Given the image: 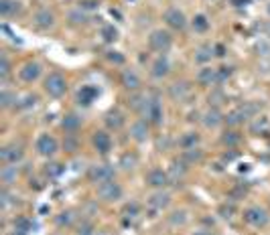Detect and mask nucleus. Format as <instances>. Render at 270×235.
Returning a JSON list of instances; mask_svg holds the SVG:
<instances>
[{"instance_id": "obj_1", "label": "nucleus", "mask_w": 270, "mask_h": 235, "mask_svg": "<svg viewBox=\"0 0 270 235\" xmlns=\"http://www.w3.org/2000/svg\"><path fill=\"white\" fill-rule=\"evenodd\" d=\"M262 110V104H256V102H244L242 106H238L234 108L228 116H226V124L230 128H238V126H242L246 122H250L252 118H256Z\"/></svg>"}, {"instance_id": "obj_2", "label": "nucleus", "mask_w": 270, "mask_h": 235, "mask_svg": "<svg viewBox=\"0 0 270 235\" xmlns=\"http://www.w3.org/2000/svg\"><path fill=\"white\" fill-rule=\"evenodd\" d=\"M140 118H144V120L151 124V126H155V128L163 126V122H165L163 102H161L157 96H148L146 102H144V108H142V112H140Z\"/></svg>"}, {"instance_id": "obj_3", "label": "nucleus", "mask_w": 270, "mask_h": 235, "mask_svg": "<svg viewBox=\"0 0 270 235\" xmlns=\"http://www.w3.org/2000/svg\"><path fill=\"white\" fill-rule=\"evenodd\" d=\"M43 92L51 100H61L67 94V79H65V75L59 73V71H51L43 79Z\"/></svg>"}, {"instance_id": "obj_4", "label": "nucleus", "mask_w": 270, "mask_h": 235, "mask_svg": "<svg viewBox=\"0 0 270 235\" xmlns=\"http://www.w3.org/2000/svg\"><path fill=\"white\" fill-rule=\"evenodd\" d=\"M242 219L246 225H250L254 229H264L270 223V213L264 207H260V205H250V207H246L242 211Z\"/></svg>"}, {"instance_id": "obj_5", "label": "nucleus", "mask_w": 270, "mask_h": 235, "mask_svg": "<svg viewBox=\"0 0 270 235\" xmlns=\"http://www.w3.org/2000/svg\"><path fill=\"white\" fill-rule=\"evenodd\" d=\"M96 197H98L102 203H118L120 199L124 197V187L120 185L116 179L106 181V183L98 185V189H96Z\"/></svg>"}, {"instance_id": "obj_6", "label": "nucleus", "mask_w": 270, "mask_h": 235, "mask_svg": "<svg viewBox=\"0 0 270 235\" xmlns=\"http://www.w3.org/2000/svg\"><path fill=\"white\" fill-rule=\"evenodd\" d=\"M148 47H151L155 53L165 55L173 47V35H171V31H167V28H157V31H153L151 35H148Z\"/></svg>"}, {"instance_id": "obj_7", "label": "nucleus", "mask_w": 270, "mask_h": 235, "mask_svg": "<svg viewBox=\"0 0 270 235\" xmlns=\"http://www.w3.org/2000/svg\"><path fill=\"white\" fill-rule=\"evenodd\" d=\"M24 158V144L12 140L10 144H4L0 148V162L2 164H18Z\"/></svg>"}, {"instance_id": "obj_8", "label": "nucleus", "mask_w": 270, "mask_h": 235, "mask_svg": "<svg viewBox=\"0 0 270 235\" xmlns=\"http://www.w3.org/2000/svg\"><path fill=\"white\" fill-rule=\"evenodd\" d=\"M35 150H37V154L43 156V158H53V156L59 152V142H57L55 136L43 132V134H39V138H37V142H35Z\"/></svg>"}, {"instance_id": "obj_9", "label": "nucleus", "mask_w": 270, "mask_h": 235, "mask_svg": "<svg viewBox=\"0 0 270 235\" xmlns=\"http://www.w3.org/2000/svg\"><path fill=\"white\" fill-rule=\"evenodd\" d=\"M191 96H193V85L185 79L175 81V83L169 85V98L175 104H185L187 100H191Z\"/></svg>"}, {"instance_id": "obj_10", "label": "nucleus", "mask_w": 270, "mask_h": 235, "mask_svg": "<svg viewBox=\"0 0 270 235\" xmlns=\"http://www.w3.org/2000/svg\"><path fill=\"white\" fill-rule=\"evenodd\" d=\"M87 179L94 185H102L106 181L116 179V170L110 164H92L87 168Z\"/></svg>"}, {"instance_id": "obj_11", "label": "nucleus", "mask_w": 270, "mask_h": 235, "mask_svg": "<svg viewBox=\"0 0 270 235\" xmlns=\"http://www.w3.org/2000/svg\"><path fill=\"white\" fill-rule=\"evenodd\" d=\"M171 201H173L171 193L161 189V191H155L151 197L146 199V207H148V211H151V213H161V211H165L169 207Z\"/></svg>"}, {"instance_id": "obj_12", "label": "nucleus", "mask_w": 270, "mask_h": 235, "mask_svg": "<svg viewBox=\"0 0 270 235\" xmlns=\"http://www.w3.org/2000/svg\"><path fill=\"white\" fill-rule=\"evenodd\" d=\"M144 183L155 189V191H161V189H167L171 185V179H169V172L163 170V168H151L144 176Z\"/></svg>"}, {"instance_id": "obj_13", "label": "nucleus", "mask_w": 270, "mask_h": 235, "mask_svg": "<svg viewBox=\"0 0 270 235\" xmlns=\"http://www.w3.org/2000/svg\"><path fill=\"white\" fill-rule=\"evenodd\" d=\"M41 73H43V65L39 61H33V59H31V61H26V63L20 65L18 79L24 81V83H35L41 77Z\"/></svg>"}, {"instance_id": "obj_14", "label": "nucleus", "mask_w": 270, "mask_h": 235, "mask_svg": "<svg viewBox=\"0 0 270 235\" xmlns=\"http://www.w3.org/2000/svg\"><path fill=\"white\" fill-rule=\"evenodd\" d=\"M100 87H96V85H81L79 87V92H77V96H75V102H77V106H81V108H89L92 106L98 98H100Z\"/></svg>"}, {"instance_id": "obj_15", "label": "nucleus", "mask_w": 270, "mask_h": 235, "mask_svg": "<svg viewBox=\"0 0 270 235\" xmlns=\"http://www.w3.org/2000/svg\"><path fill=\"white\" fill-rule=\"evenodd\" d=\"M120 85H122L126 92L134 94V92H140L142 79H140V75H138L134 69L128 67V69H122V71H120Z\"/></svg>"}, {"instance_id": "obj_16", "label": "nucleus", "mask_w": 270, "mask_h": 235, "mask_svg": "<svg viewBox=\"0 0 270 235\" xmlns=\"http://www.w3.org/2000/svg\"><path fill=\"white\" fill-rule=\"evenodd\" d=\"M130 138L136 144H144L148 138H151V124H148L144 118H138L130 124Z\"/></svg>"}, {"instance_id": "obj_17", "label": "nucleus", "mask_w": 270, "mask_h": 235, "mask_svg": "<svg viewBox=\"0 0 270 235\" xmlns=\"http://www.w3.org/2000/svg\"><path fill=\"white\" fill-rule=\"evenodd\" d=\"M224 122H226V116L222 114L220 108H212V106H209L207 112L201 114V124H203L207 130H218Z\"/></svg>"}, {"instance_id": "obj_18", "label": "nucleus", "mask_w": 270, "mask_h": 235, "mask_svg": "<svg viewBox=\"0 0 270 235\" xmlns=\"http://www.w3.org/2000/svg\"><path fill=\"white\" fill-rule=\"evenodd\" d=\"M165 22H167L169 28H173V31H185L187 24H189L185 12L179 10V8H169L165 12Z\"/></svg>"}, {"instance_id": "obj_19", "label": "nucleus", "mask_w": 270, "mask_h": 235, "mask_svg": "<svg viewBox=\"0 0 270 235\" xmlns=\"http://www.w3.org/2000/svg\"><path fill=\"white\" fill-rule=\"evenodd\" d=\"M92 146L94 150L102 156H106L110 150H112V136L106 132V130H96L92 134Z\"/></svg>"}, {"instance_id": "obj_20", "label": "nucleus", "mask_w": 270, "mask_h": 235, "mask_svg": "<svg viewBox=\"0 0 270 235\" xmlns=\"http://www.w3.org/2000/svg\"><path fill=\"white\" fill-rule=\"evenodd\" d=\"M167 172H169L171 183H173V185H179V183L185 181V176H187V172H189V164H187L183 158H175V160L171 162V166H169Z\"/></svg>"}, {"instance_id": "obj_21", "label": "nucleus", "mask_w": 270, "mask_h": 235, "mask_svg": "<svg viewBox=\"0 0 270 235\" xmlns=\"http://www.w3.org/2000/svg\"><path fill=\"white\" fill-rule=\"evenodd\" d=\"M104 124H106L108 130L118 132V130H122V128H124V124H126V116L120 112L118 108H112V110H108L106 116H104Z\"/></svg>"}, {"instance_id": "obj_22", "label": "nucleus", "mask_w": 270, "mask_h": 235, "mask_svg": "<svg viewBox=\"0 0 270 235\" xmlns=\"http://www.w3.org/2000/svg\"><path fill=\"white\" fill-rule=\"evenodd\" d=\"M195 81H197V85H201V87H214V85H218V67L203 65V67L197 71Z\"/></svg>"}, {"instance_id": "obj_23", "label": "nucleus", "mask_w": 270, "mask_h": 235, "mask_svg": "<svg viewBox=\"0 0 270 235\" xmlns=\"http://www.w3.org/2000/svg\"><path fill=\"white\" fill-rule=\"evenodd\" d=\"M81 116L75 114V112H67L63 118H61V130L65 132V136H75L79 130H81Z\"/></svg>"}, {"instance_id": "obj_24", "label": "nucleus", "mask_w": 270, "mask_h": 235, "mask_svg": "<svg viewBox=\"0 0 270 235\" xmlns=\"http://www.w3.org/2000/svg\"><path fill=\"white\" fill-rule=\"evenodd\" d=\"M33 22H35L37 28H41V31H49V28H53V26L57 24V18H55L53 10H49V8H39V10L35 12V16H33Z\"/></svg>"}, {"instance_id": "obj_25", "label": "nucleus", "mask_w": 270, "mask_h": 235, "mask_svg": "<svg viewBox=\"0 0 270 235\" xmlns=\"http://www.w3.org/2000/svg\"><path fill=\"white\" fill-rule=\"evenodd\" d=\"M169 73H171V63H169L167 55H159L151 65V77L153 79H165Z\"/></svg>"}, {"instance_id": "obj_26", "label": "nucleus", "mask_w": 270, "mask_h": 235, "mask_svg": "<svg viewBox=\"0 0 270 235\" xmlns=\"http://www.w3.org/2000/svg\"><path fill=\"white\" fill-rule=\"evenodd\" d=\"M199 142H201V134L195 132V130H189V132L181 134V138H179L177 144H179V148L181 150H189V148H197Z\"/></svg>"}, {"instance_id": "obj_27", "label": "nucleus", "mask_w": 270, "mask_h": 235, "mask_svg": "<svg viewBox=\"0 0 270 235\" xmlns=\"http://www.w3.org/2000/svg\"><path fill=\"white\" fill-rule=\"evenodd\" d=\"M138 162H140L138 154L132 152V150H126V152H122V156H120L118 166H120V170H124V172H132L138 166Z\"/></svg>"}, {"instance_id": "obj_28", "label": "nucleus", "mask_w": 270, "mask_h": 235, "mask_svg": "<svg viewBox=\"0 0 270 235\" xmlns=\"http://www.w3.org/2000/svg\"><path fill=\"white\" fill-rule=\"evenodd\" d=\"M16 176H18L16 164H2V168H0V181H2V187H10L12 183H16Z\"/></svg>"}, {"instance_id": "obj_29", "label": "nucleus", "mask_w": 270, "mask_h": 235, "mask_svg": "<svg viewBox=\"0 0 270 235\" xmlns=\"http://www.w3.org/2000/svg\"><path fill=\"white\" fill-rule=\"evenodd\" d=\"M73 221H75V213H73L71 209H65V211L57 213V215L53 217V223H55L57 229H67V227L73 225Z\"/></svg>"}, {"instance_id": "obj_30", "label": "nucleus", "mask_w": 270, "mask_h": 235, "mask_svg": "<svg viewBox=\"0 0 270 235\" xmlns=\"http://www.w3.org/2000/svg\"><path fill=\"white\" fill-rule=\"evenodd\" d=\"M18 94L12 92V90H2L0 92V108L2 110H10V108H16L18 106Z\"/></svg>"}, {"instance_id": "obj_31", "label": "nucleus", "mask_w": 270, "mask_h": 235, "mask_svg": "<svg viewBox=\"0 0 270 235\" xmlns=\"http://www.w3.org/2000/svg\"><path fill=\"white\" fill-rule=\"evenodd\" d=\"M220 142L226 146V148H238L240 142H242V136L236 130H226L222 136H220Z\"/></svg>"}, {"instance_id": "obj_32", "label": "nucleus", "mask_w": 270, "mask_h": 235, "mask_svg": "<svg viewBox=\"0 0 270 235\" xmlns=\"http://www.w3.org/2000/svg\"><path fill=\"white\" fill-rule=\"evenodd\" d=\"M187 221H189V215H187L185 209H177V211H173L171 215H167V223H169L171 227H185Z\"/></svg>"}, {"instance_id": "obj_33", "label": "nucleus", "mask_w": 270, "mask_h": 235, "mask_svg": "<svg viewBox=\"0 0 270 235\" xmlns=\"http://www.w3.org/2000/svg\"><path fill=\"white\" fill-rule=\"evenodd\" d=\"M214 57H216V55H214V47H212V45H201V47L195 51V63L207 65Z\"/></svg>"}, {"instance_id": "obj_34", "label": "nucleus", "mask_w": 270, "mask_h": 235, "mask_svg": "<svg viewBox=\"0 0 270 235\" xmlns=\"http://www.w3.org/2000/svg\"><path fill=\"white\" fill-rule=\"evenodd\" d=\"M20 2L18 0H0V14H2L4 18L8 16H14L16 12H20Z\"/></svg>"}, {"instance_id": "obj_35", "label": "nucleus", "mask_w": 270, "mask_h": 235, "mask_svg": "<svg viewBox=\"0 0 270 235\" xmlns=\"http://www.w3.org/2000/svg\"><path fill=\"white\" fill-rule=\"evenodd\" d=\"M181 158L189 164V166H195V164H199L201 160H203V150L199 148V146H197V148H189V150H183L181 152Z\"/></svg>"}, {"instance_id": "obj_36", "label": "nucleus", "mask_w": 270, "mask_h": 235, "mask_svg": "<svg viewBox=\"0 0 270 235\" xmlns=\"http://www.w3.org/2000/svg\"><path fill=\"white\" fill-rule=\"evenodd\" d=\"M146 98L148 96H144V94H140V92H134V94H130V98H128V108L132 110V112H136L138 116H140V112H142V108H144V102H146Z\"/></svg>"}, {"instance_id": "obj_37", "label": "nucleus", "mask_w": 270, "mask_h": 235, "mask_svg": "<svg viewBox=\"0 0 270 235\" xmlns=\"http://www.w3.org/2000/svg\"><path fill=\"white\" fill-rule=\"evenodd\" d=\"M191 26H193L195 33L203 35V33L209 31V18H207L205 14H195V16L191 18Z\"/></svg>"}, {"instance_id": "obj_38", "label": "nucleus", "mask_w": 270, "mask_h": 235, "mask_svg": "<svg viewBox=\"0 0 270 235\" xmlns=\"http://www.w3.org/2000/svg\"><path fill=\"white\" fill-rule=\"evenodd\" d=\"M122 215H124L126 219H136V217L142 215V207H140L136 201H130V203H126L124 207H122Z\"/></svg>"}, {"instance_id": "obj_39", "label": "nucleus", "mask_w": 270, "mask_h": 235, "mask_svg": "<svg viewBox=\"0 0 270 235\" xmlns=\"http://www.w3.org/2000/svg\"><path fill=\"white\" fill-rule=\"evenodd\" d=\"M268 128V118L266 116H256L250 120V134H260Z\"/></svg>"}, {"instance_id": "obj_40", "label": "nucleus", "mask_w": 270, "mask_h": 235, "mask_svg": "<svg viewBox=\"0 0 270 235\" xmlns=\"http://www.w3.org/2000/svg\"><path fill=\"white\" fill-rule=\"evenodd\" d=\"M10 73H12V63H10L8 55L2 53V55H0V79L6 81L10 77Z\"/></svg>"}, {"instance_id": "obj_41", "label": "nucleus", "mask_w": 270, "mask_h": 235, "mask_svg": "<svg viewBox=\"0 0 270 235\" xmlns=\"http://www.w3.org/2000/svg\"><path fill=\"white\" fill-rule=\"evenodd\" d=\"M63 172H65V166L61 162H51V164L45 166V174L49 176V179H59Z\"/></svg>"}, {"instance_id": "obj_42", "label": "nucleus", "mask_w": 270, "mask_h": 235, "mask_svg": "<svg viewBox=\"0 0 270 235\" xmlns=\"http://www.w3.org/2000/svg\"><path fill=\"white\" fill-rule=\"evenodd\" d=\"M218 215L222 217V219H232L234 215H236V205H234V201H230V203H222L220 207H218Z\"/></svg>"}, {"instance_id": "obj_43", "label": "nucleus", "mask_w": 270, "mask_h": 235, "mask_svg": "<svg viewBox=\"0 0 270 235\" xmlns=\"http://www.w3.org/2000/svg\"><path fill=\"white\" fill-rule=\"evenodd\" d=\"M106 59H108L112 65H124L126 63V57L120 53V51H116V49H108L106 51Z\"/></svg>"}, {"instance_id": "obj_44", "label": "nucleus", "mask_w": 270, "mask_h": 235, "mask_svg": "<svg viewBox=\"0 0 270 235\" xmlns=\"http://www.w3.org/2000/svg\"><path fill=\"white\" fill-rule=\"evenodd\" d=\"M31 227H33V221L28 219V217H24V215H18V217L14 219V229H16V231L28 233V231H31Z\"/></svg>"}, {"instance_id": "obj_45", "label": "nucleus", "mask_w": 270, "mask_h": 235, "mask_svg": "<svg viewBox=\"0 0 270 235\" xmlns=\"http://www.w3.org/2000/svg\"><path fill=\"white\" fill-rule=\"evenodd\" d=\"M207 102H209V106H212V108H220V106L226 102V94H224L222 90H214L212 94H209Z\"/></svg>"}, {"instance_id": "obj_46", "label": "nucleus", "mask_w": 270, "mask_h": 235, "mask_svg": "<svg viewBox=\"0 0 270 235\" xmlns=\"http://www.w3.org/2000/svg\"><path fill=\"white\" fill-rule=\"evenodd\" d=\"M232 75H234V67H232V65H220V67H218V85L226 83Z\"/></svg>"}, {"instance_id": "obj_47", "label": "nucleus", "mask_w": 270, "mask_h": 235, "mask_svg": "<svg viewBox=\"0 0 270 235\" xmlns=\"http://www.w3.org/2000/svg\"><path fill=\"white\" fill-rule=\"evenodd\" d=\"M102 37H104L106 43H114V41L118 39V28H116L114 24H106V26L102 28Z\"/></svg>"}, {"instance_id": "obj_48", "label": "nucleus", "mask_w": 270, "mask_h": 235, "mask_svg": "<svg viewBox=\"0 0 270 235\" xmlns=\"http://www.w3.org/2000/svg\"><path fill=\"white\" fill-rule=\"evenodd\" d=\"M37 102H39V98L35 96V94H28V96H24L22 100H18V110H28V108H35L37 106Z\"/></svg>"}, {"instance_id": "obj_49", "label": "nucleus", "mask_w": 270, "mask_h": 235, "mask_svg": "<svg viewBox=\"0 0 270 235\" xmlns=\"http://www.w3.org/2000/svg\"><path fill=\"white\" fill-rule=\"evenodd\" d=\"M67 18H69V22H71V24H85V22L89 20L81 8H77V10H71Z\"/></svg>"}, {"instance_id": "obj_50", "label": "nucleus", "mask_w": 270, "mask_h": 235, "mask_svg": "<svg viewBox=\"0 0 270 235\" xmlns=\"http://www.w3.org/2000/svg\"><path fill=\"white\" fill-rule=\"evenodd\" d=\"M77 8H81L83 12H92V10H98L100 8V2H98V0H79Z\"/></svg>"}, {"instance_id": "obj_51", "label": "nucleus", "mask_w": 270, "mask_h": 235, "mask_svg": "<svg viewBox=\"0 0 270 235\" xmlns=\"http://www.w3.org/2000/svg\"><path fill=\"white\" fill-rule=\"evenodd\" d=\"M63 148H65V152H69V154H73L77 148H79V142H77V138L75 136H65V142H63Z\"/></svg>"}, {"instance_id": "obj_52", "label": "nucleus", "mask_w": 270, "mask_h": 235, "mask_svg": "<svg viewBox=\"0 0 270 235\" xmlns=\"http://www.w3.org/2000/svg\"><path fill=\"white\" fill-rule=\"evenodd\" d=\"M226 53H228V49H226V45H222V43H218V45H214V55H216L218 59H224V57H226Z\"/></svg>"}, {"instance_id": "obj_53", "label": "nucleus", "mask_w": 270, "mask_h": 235, "mask_svg": "<svg viewBox=\"0 0 270 235\" xmlns=\"http://www.w3.org/2000/svg\"><path fill=\"white\" fill-rule=\"evenodd\" d=\"M236 158H238V150H234V148H228V152H224V156H222L224 162H232Z\"/></svg>"}, {"instance_id": "obj_54", "label": "nucleus", "mask_w": 270, "mask_h": 235, "mask_svg": "<svg viewBox=\"0 0 270 235\" xmlns=\"http://www.w3.org/2000/svg\"><path fill=\"white\" fill-rule=\"evenodd\" d=\"M187 120H189V122H201V114H199V112H191Z\"/></svg>"}, {"instance_id": "obj_55", "label": "nucleus", "mask_w": 270, "mask_h": 235, "mask_svg": "<svg viewBox=\"0 0 270 235\" xmlns=\"http://www.w3.org/2000/svg\"><path fill=\"white\" fill-rule=\"evenodd\" d=\"M191 235H214V231H212V229H197V231H193Z\"/></svg>"}, {"instance_id": "obj_56", "label": "nucleus", "mask_w": 270, "mask_h": 235, "mask_svg": "<svg viewBox=\"0 0 270 235\" xmlns=\"http://www.w3.org/2000/svg\"><path fill=\"white\" fill-rule=\"evenodd\" d=\"M250 170V164H242V166H240V172H248Z\"/></svg>"}, {"instance_id": "obj_57", "label": "nucleus", "mask_w": 270, "mask_h": 235, "mask_svg": "<svg viewBox=\"0 0 270 235\" xmlns=\"http://www.w3.org/2000/svg\"><path fill=\"white\" fill-rule=\"evenodd\" d=\"M8 235H26V233H22V231H16V229H12Z\"/></svg>"}, {"instance_id": "obj_58", "label": "nucleus", "mask_w": 270, "mask_h": 235, "mask_svg": "<svg viewBox=\"0 0 270 235\" xmlns=\"http://www.w3.org/2000/svg\"><path fill=\"white\" fill-rule=\"evenodd\" d=\"M266 10H268V14H270V2H268V6H266Z\"/></svg>"}, {"instance_id": "obj_59", "label": "nucleus", "mask_w": 270, "mask_h": 235, "mask_svg": "<svg viewBox=\"0 0 270 235\" xmlns=\"http://www.w3.org/2000/svg\"><path fill=\"white\" fill-rule=\"evenodd\" d=\"M53 235H61V233H53Z\"/></svg>"}]
</instances>
